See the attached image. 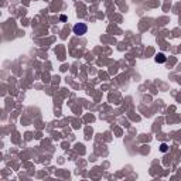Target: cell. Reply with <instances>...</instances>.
I'll return each instance as SVG.
<instances>
[{"mask_svg":"<svg viewBox=\"0 0 181 181\" xmlns=\"http://www.w3.org/2000/svg\"><path fill=\"white\" fill-rule=\"evenodd\" d=\"M164 61H166L164 54H157V55H156V62H164Z\"/></svg>","mask_w":181,"mask_h":181,"instance_id":"cell-2","label":"cell"},{"mask_svg":"<svg viewBox=\"0 0 181 181\" xmlns=\"http://www.w3.org/2000/svg\"><path fill=\"white\" fill-rule=\"evenodd\" d=\"M161 151H167V144H161Z\"/></svg>","mask_w":181,"mask_h":181,"instance_id":"cell-3","label":"cell"},{"mask_svg":"<svg viewBox=\"0 0 181 181\" xmlns=\"http://www.w3.org/2000/svg\"><path fill=\"white\" fill-rule=\"evenodd\" d=\"M86 31H88V27H86V24H83V23H78V24L74 26V33L77 34V36H83Z\"/></svg>","mask_w":181,"mask_h":181,"instance_id":"cell-1","label":"cell"}]
</instances>
